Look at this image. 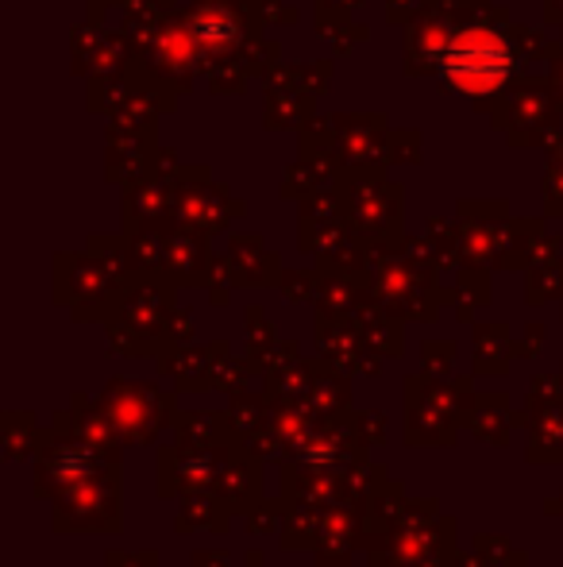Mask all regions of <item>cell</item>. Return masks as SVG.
Here are the masks:
<instances>
[{
  "mask_svg": "<svg viewBox=\"0 0 563 567\" xmlns=\"http://www.w3.org/2000/svg\"><path fill=\"white\" fill-rule=\"evenodd\" d=\"M444 70L463 90H490L510 70V54H505L502 39L487 35V31H471V35H459L451 43V51L444 54Z\"/></svg>",
  "mask_w": 563,
  "mask_h": 567,
  "instance_id": "6da1fadb",
  "label": "cell"
}]
</instances>
